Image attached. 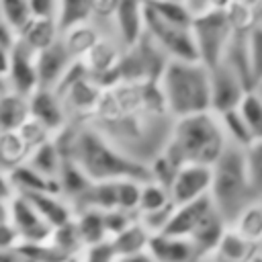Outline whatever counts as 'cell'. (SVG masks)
I'll return each instance as SVG.
<instances>
[{
    "mask_svg": "<svg viewBox=\"0 0 262 262\" xmlns=\"http://www.w3.org/2000/svg\"><path fill=\"white\" fill-rule=\"evenodd\" d=\"M256 92H258V94H260V96H262V82H260V84H258V86H256Z\"/></svg>",
    "mask_w": 262,
    "mask_h": 262,
    "instance_id": "obj_40",
    "label": "cell"
},
{
    "mask_svg": "<svg viewBox=\"0 0 262 262\" xmlns=\"http://www.w3.org/2000/svg\"><path fill=\"white\" fill-rule=\"evenodd\" d=\"M246 160H248L252 188H254L256 196L262 201V141H256L246 149Z\"/></svg>",
    "mask_w": 262,
    "mask_h": 262,
    "instance_id": "obj_34",
    "label": "cell"
},
{
    "mask_svg": "<svg viewBox=\"0 0 262 262\" xmlns=\"http://www.w3.org/2000/svg\"><path fill=\"white\" fill-rule=\"evenodd\" d=\"M237 111H239L246 127L250 129V135H252L254 143L262 141V96L256 90L248 92L244 96L242 104L237 106Z\"/></svg>",
    "mask_w": 262,
    "mask_h": 262,
    "instance_id": "obj_30",
    "label": "cell"
},
{
    "mask_svg": "<svg viewBox=\"0 0 262 262\" xmlns=\"http://www.w3.org/2000/svg\"><path fill=\"white\" fill-rule=\"evenodd\" d=\"M2 217H8L12 221V225L20 233L23 244H43L51 239L53 227L23 194L14 196L10 203H2Z\"/></svg>",
    "mask_w": 262,
    "mask_h": 262,
    "instance_id": "obj_9",
    "label": "cell"
},
{
    "mask_svg": "<svg viewBox=\"0 0 262 262\" xmlns=\"http://www.w3.org/2000/svg\"><path fill=\"white\" fill-rule=\"evenodd\" d=\"M111 25L125 51L137 47L145 37V0H119Z\"/></svg>",
    "mask_w": 262,
    "mask_h": 262,
    "instance_id": "obj_12",
    "label": "cell"
},
{
    "mask_svg": "<svg viewBox=\"0 0 262 262\" xmlns=\"http://www.w3.org/2000/svg\"><path fill=\"white\" fill-rule=\"evenodd\" d=\"M61 39H63V43H66V47L74 59H84L96 47V43L102 39V35L92 23H84V25H78V27L63 31Z\"/></svg>",
    "mask_w": 262,
    "mask_h": 262,
    "instance_id": "obj_25",
    "label": "cell"
},
{
    "mask_svg": "<svg viewBox=\"0 0 262 262\" xmlns=\"http://www.w3.org/2000/svg\"><path fill=\"white\" fill-rule=\"evenodd\" d=\"M37 53L25 47L20 41L10 55H0V78L2 88H10L23 96H33L39 90L37 78Z\"/></svg>",
    "mask_w": 262,
    "mask_h": 262,
    "instance_id": "obj_8",
    "label": "cell"
},
{
    "mask_svg": "<svg viewBox=\"0 0 262 262\" xmlns=\"http://www.w3.org/2000/svg\"><path fill=\"white\" fill-rule=\"evenodd\" d=\"M53 139L63 158L72 160L92 182L151 180V170L147 164L127 156L88 123H70Z\"/></svg>",
    "mask_w": 262,
    "mask_h": 262,
    "instance_id": "obj_2",
    "label": "cell"
},
{
    "mask_svg": "<svg viewBox=\"0 0 262 262\" xmlns=\"http://www.w3.org/2000/svg\"><path fill=\"white\" fill-rule=\"evenodd\" d=\"M254 262H262V256H260V254H258V256H256V260H254Z\"/></svg>",
    "mask_w": 262,
    "mask_h": 262,
    "instance_id": "obj_41",
    "label": "cell"
},
{
    "mask_svg": "<svg viewBox=\"0 0 262 262\" xmlns=\"http://www.w3.org/2000/svg\"><path fill=\"white\" fill-rule=\"evenodd\" d=\"M190 31L196 45L199 61L205 63L209 70H215L225 61L229 45L237 35L227 10H213L196 16Z\"/></svg>",
    "mask_w": 262,
    "mask_h": 262,
    "instance_id": "obj_6",
    "label": "cell"
},
{
    "mask_svg": "<svg viewBox=\"0 0 262 262\" xmlns=\"http://www.w3.org/2000/svg\"><path fill=\"white\" fill-rule=\"evenodd\" d=\"M248 92L252 90L227 63L211 70V111L215 115L235 111Z\"/></svg>",
    "mask_w": 262,
    "mask_h": 262,
    "instance_id": "obj_10",
    "label": "cell"
},
{
    "mask_svg": "<svg viewBox=\"0 0 262 262\" xmlns=\"http://www.w3.org/2000/svg\"><path fill=\"white\" fill-rule=\"evenodd\" d=\"M246 41H248V53H250L254 80H256V86H258L262 82V25L252 29L246 35Z\"/></svg>",
    "mask_w": 262,
    "mask_h": 262,
    "instance_id": "obj_35",
    "label": "cell"
},
{
    "mask_svg": "<svg viewBox=\"0 0 262 262\" xmlns=\"http://www.w3.org/2000/svg\"><path fill=\"white\" fill-rule=\"evenodd\" d=\"M231 227L244 239H248L250 244L260 248L262 246V201H256L248 209H244Z\"/></svg>",
    "mask_w": 262,
    "mask_h": 262,
    "instance_id": "obj_27",
    "label": "cell"
},
{
    "mask_svg": "<svg viewBox=\"0 0 262 262\" xmlns=\"http://www.w3.org/2000/svg\"><path fill=\"white\" fill-rule=\"evenodd\" d=\"M215 205H213L211 196H205V199H199V201H192V203H186V205H178L174 209V215H172L164 233L190 239V235L194 233L199 223L209 215V211Z\"/></svg>",
    "mask_w": 262,
    "mask_h": 262,
    "instance_id": "obj_16",
    "label": "cell"
},
{
    "mask_svg": "<svg viewBox=\"0 0 262 262\" xmlns=\"http://www.w3.org/2000/svg\"><path fill=\"white\" fill-rule=\"evenodd\" d=\"M229 139L219 115L201 113L176 119L164 154L180 168L184 164L213 166L227 149Z\"/></svg>",
    "mask_w": 262,
    "mask_h": 262,
    "instance_id": "obj_3",
    "label": "cell"
},
{
    "mask_svg": "<svg viewBox=\"0 0 262 262\" xmlns=\"http://www.w3.org/2000/svg\"><path fill=\"white\" fill-rule=\"evenodd\" d=\"M74 57L68 51L63 39L59 37V41H55L49 49L37 53L35 63H37V78H39V88L45 90H55L61 80L68 76L70 68L74 66Z\"/></svg>",
    "mask_w": 262,
    "mask_h": 262,
    "instance_id": "obj_13",
    "label": "cell"
},
{
    "mask_svg": "<svg viewBox=\"0 0 262 262\" xmlns=\"http://www.w3.org/2000/svg\"><path fill=\"white\" fill-rule=\"evenodd\" d=\"M63 164H66V158H63L61 149L57 147L55 139H49L43 145H39L37 149H33V154L27 162V166H31L35 172H39L51 180H57V182H59Z\"/></svg>",
    "mask_w": 262,
    "mask_h": 262,
    "instance_id": "obj_21",
    "label": "cell"
},
{
    "mask_svg": "<svg viewBox=\"0 0 262 262\" xmlns=\"http://www.w3.org/2000/svg\"><path fill=\"white\" fill-rule=\"evenodd\" d=\"M0 23H6L16 33H20L33 18L29 0H0Z\"/></svg>",
    "mask_w": 262,
    "mask_h": 262,
    "instance_id": "obj_31",
    "label": "cell"
},
{
    "mask_svg": "<svg viewBox=\"0 0 262 262\" xmlns=\"http://www.w3.org/2000/svg\"><path fill=\"white\" fill-rule=\"evenodd\" d=\"M145 35L166 53L168 59L199 61L192 31L162 20L145 2Z\"/></svg>",
    "mask_w": 262,
    "mask_h": 262,
    "instance_id": "obj_7",
    "label": "cell"
},
{
    "mask_svg": "<svg viewBox=\"0 0 262 262\" xmlns=\"http://www.w3.org/2000/svg\"><path fill=\"white\" fill-rule=\"evenodd\" d=\"M31 147L23 139L18 131H2L0 133V158H2V172H12L18 166L27 164L31 158Z\"/></svg>",
    "mask_w": 262,
    "mask_h": 262,
    "instance_id": "obj_24",
    "label": "cell"
},
{
    "mask_svg": "<svg viewBox=\"0 0 262 262\" xmlns=\"http://www.w3.org/2000/svg\"><path fill=\"white\" fill-rule=\"evenodd\" d=\"M227 14L237 33L248 35L252 29L262 25V0H231Z\"/></svg>",
    "mask_w": 262,
    "mask_h": 262,
    "instance_id": "obj_26",
    "label": "cell"
},
{
    "mask_svg": "<svg viewBox=\"0 0 262 262\" xmlns=\"http://www.w3.org/2000/svg\"><path fill=\"white\" fill-rule=\"evenodd\" d=\"M117 262H156L151 258L149 252H143V254H135V256H125V258H117Z\"/></svg>",
    "mask_w": 262,
    "mask_h": 262,
    "instance_id": "obj_38",
    "label": "cell"
},
{
    "mask_svg": "<svg viewBox=\"0 0 262 262\" xmlns=\"http://www.w3.org/2000/svg\"><path fill=\"white\" fill-rule=\"evenodd\" d=\"M176 119L160 82H123L104 88L88 125L141 164H151L168 145Z\"/></svg>",
    "mask_w": 262,
    "mask_h": 262,
    "instance_id": "obj_1",
    "label": "cell"
},
{
    "mask_svg": "<svg viewBox=\"0 0 262 262\" xmlns=\"http://www.w3.org/2000/svg\"><path fill=\"white\" fill-rule=\"evenodd\" d=\"M33 16L37 18H57L59 16V0H29Z\"/></svg>",
    "mask_w": 262,
    "mask_h": 262,
    "instance_id": "obj_37",
    "label": "cell"
},
{
    "mask_svg": "<svg viewBox=\"0 0 262 262\" xmlns=\"http://www.w3.org/2000/svg\"><path fill=\"white\" fill-rule=\"evenodd\" d=\"M178 2H184V0H178Z\"/></svg>",
    "mask_w": 262,
    "mask_h": 262,
    "instance_id": "obj_42",
    "label": "cell"
},
{
    "mask_svg": "<svg viewBox=\"0 0 262 262\" xmlns=\"http://www.w3.org/2000/svg\"><path fill=\"white\" fill-rule=\"evenodd\" d=\"M20 43L25 47H29L35 53H41L45 49H49L55 41H59L61 37V29H59V20L57 18H37L33 16L31 23L18 33Z\"/></svg>",
    "mask_w": 262,
    "mask_h": 262,
    "instance_id": "obj_18",
    "label": "cell"
},
{
    "mask_svg": "<svg viewBox=\"0 0 262 262\" xmlns=\"http://www.w3.org/2000/svg\"><path fill=\"white\" fill-rule=\"evenodd\" d=\"M31 119V100L10 88H2L0 96V127L2 131H18Z\"/></svg>",
    "mask_w": 262,
    "mask_h": 262,
    "instance_id": "obj_19",
    "label": "cell"
},
{
    "mask_svg": "<svg viewBox=\"0 0 262 262\" xmlns=\"http://www.w3.org/2000/svg\"><path fill=\"white\" fill-rule=\"evenodd\" d=\"M29 100H31V117L39 121L53 137H57L72 123L68 108L55 90L39 88Z\"/></svg>",
    "mask_w": 262,
    "mask_h": 262,
    "instance_id": "obj_14",
    "label": "cell"
},
{
    "mask_svg": "<svg viewBox=\"0 0 262 262\" xmlns=\"http://www.w3.org/2000/svg\"><path fill=\"white\" fill-rule=\"evenodd\" d=\"M199 262H219L215 256H209V258H203V260H199Z\"/></svg>",
    "mask_w": 262,
    "mask_h": 262,
    "instance_id": "obj_39",
    "label": "cell"
},
{
    "mask_svg": "<svg viewBox=\"0 0 262 262\" xmlns=\"http://www.w3.org/2000/svg\"><path fill=\"white\" fill-rule=\"evenodd\" d=\"M160 90L174 119L192 117L211 111V70L201 61L168 59Z\"/></svg>",
    "mask_w": 262,
    "mask_h": 262,
    "instance_id": "obj_4",
    "label": "cell"
},
{
    "mask_svg": "<svg viewBox=\"0 0 262 262\" xmlns=\"http://www.w3.org/2000/svg\"><path fill=\"white\" fill-rule=\"evenodd\" d=\"M213 256L219 262H254L258 256V246L250 244L233 227H229Z\"/></svg>",
    "mask_w": 262,
    "mask_h": 262,
    "instance_id": "obj_23",
    "label": "cell"
},
{
    "mask_svg": "<svg viewBox=\"0 0 262 262\" xmlns=\"http://www.w3.org/2000/svg\"><path fill=\"white\" fill-rule=\"evenodd\" d=\"M151 233L141 225L139 219H135L127 229H123L121 233L111 237V246L117 254V258H125V256H135V254H143L147 252Z\"/></svg>",
    "mask_w": 262,
    "mask_h": 262,
    "instance_id": "obj_20",
    "label": "cell"
},
{
    "mask_svg": "<svg viewBox=\"0 0 262 262\" xmlns=\"http://www.w3.org/2000/svg\"><path fill=\"white\" fill-rule=\"evenodd\" d=\"M147 252L156 262H199L194 244L188 237H178L170 233L151 235Z\"/></svg>",
    "mask_w": 262,
    "mask_h": 262,
    "instance_id": "obj_15",
    "label": "cell"
},
{
    "mask_svg": "<svg viewBox=\"0 0 262 262\" xmlns=\"http://www.w3.org/2000/svg\"><path fill=\"white\" fill-rule=\"evenodd\" d=\"M172 194H170V188H166L164 184L156 182V180H149L143 184L141 188V199H139V213H151V211H160L168 205H172Z\"/></svg>",
    "mask_w": 262,
    "mask_h": 262,
    "instance_id": "obj_32",
    "label": "cell"
},
{
    "mask_svg": "<svg viewBox=\"0 0 262 262\" xmlns=\"http://www.w3.org/2000/svg\"><path fill=\"white\" fill-rule=\"evenodd\" d=\"M211 168H213V184L209 196L215 209L231 227L244 209L260 201L252 188L246 149L229 143L223 156Z\"/></svg>",
    "mask_w": 262,
    "mask_h": 262,
    "instance_id": "obj_5",
    "label": "cell"
},
{
    "mask_svg": "<svg viewBox=\"0 0 262 262\" xmlns=\"http://www.w3.org/2000/svg\"><path fill=\"white\" fill-rule=\"evenodd\" d=\"M76 260L78 262H117V254H115L111 239H108V242L84 248Z\"/></svg>",
    "mask_w": 262,
    "mask_h": 262,
    "instance_id": "obj_36",
    "label": "cell"
},
{
    "mask_svg": "<svg viewBox=\"0 0 262 262\" xmlns=\"http://www.w3.org/2000/svg\"><path fill=\"white\" fill-rule=\"evenodd\" d=\"M76 227H78V233H80V239H82L84 248L111 239L108 229H106L104 211H100V209L78 211L76 213Z\"/></svg>",
    "mask_w": 262,
    "mask_h": 262,
    "instance_id": "obj_22",
    "label": "cell"
},
{
    "mask_svg": "<svg viewBox=\"0 0 262 262\" xmlns=\"http://www.w3.org/2000/svg\"><path fill=\"white\" fill-rule=\"evenodd\" d=\"M213 184V168L201 164H184L178 168L174 182L170 186V194L174 205H186L211 194Z\"/></svg>",
    "mask_w": 262,
    "mask_h": 262,
    "instance_id": "obj_11",
    "label": "cell"
},
{
    "mask_svg": "<svg viewBox=\"0 0 262 262\" xmlns=\"http://www.w3.org/2000/svg\"><path fill=\"white\" fill-rule=\"evenodd\" d=\"M219 119H221V125H223L225 135H227V139H229L231 145H237V147L248 149L254 143V139L250 135V129L246 127V123H244V119H242V115H239L237 108L235 111H229L225 115H219Z\"/></svg>",
    "mask_w": 262,
    "mask_h": 262,
    "instance_id": "obj_33",
    "label": "cell"
},
{
    "mask_svg": "<svg viewBox=\"0 0 262 262\" xmlns=\"http://www.w3.org/2000/svg\"><path fill=\"white\" fill-rule=\"evenodd\" d=\"M145 2L162 20L176 27H184V29L192 27L194 16L184 2H178V0H145Z\"/></svg>",
    "mask_w": 262,
    "mask_h": 262,
    "instance_id": "obj_29",
    "label": "cell"
},
{
    "mask_svg": "<svg viewBox=\"0 0 262 262\" xmlns=\"http://www.w3.org/2000/svg\"><path fill=\"white\" fill-rule=\"evenodd\" d=\"M27 196L35 209L43 215V219L53 227H63L68 223H72L76 219V211L74 207L61 196V194H51V192H31V194H23Z\"/></svg>",
    "mask_w": 262,
    "mask_h": 262,
    "instance_id": "obj_17",
    "label": "cell"
},
{
    "mask_svg": "<svg viewBox=\"0 0 262 262\" xmlns=\"http://www.w3.org/2000/svg\"><path fill=\"white\" fill-rule=\"evenodd\" d=\"M94 18V8H92V0H59V29L61 33L84 25V23H92Z\"/></svg>",
    "mask_w": 262,
    "mask_h": 262,
    "instance_id": "obj_28",
    "label": "cell"
}]
</instances>
